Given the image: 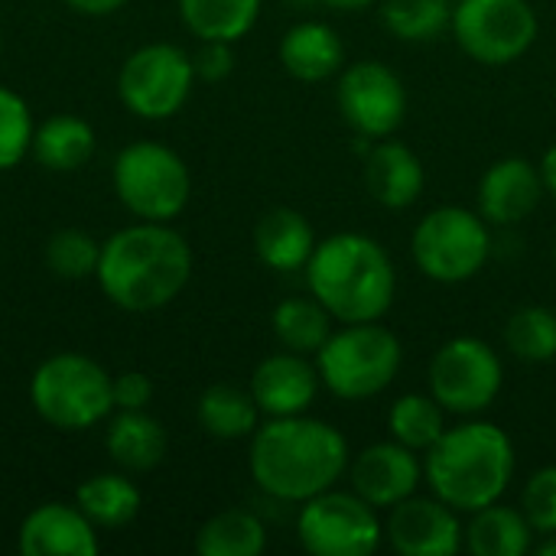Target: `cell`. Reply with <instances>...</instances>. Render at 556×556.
<instances>
[{"instance_id": "27", "label": "cell", "mask_w": 556, "mask_h": 556, "mask_svg": "<svg viewBox=\"0 0 556 556\" xmlns=\"http://www.w3.org/2000/svg\"><path fill=\"white\" fill-rule=\"evenodd\" d=\"M179 16L199 42L218 39V42H238L244 39L257 16L261 0H176Z\"/></svg>"}, {"instance_id": "32", "label": "cell", "mask_w": 556, "mask_h": 556, "mask_svg": "<svg viewBox=\"0 0 556 556\" xmlns=\"http://www.w3.org/2000/svg\"><path fill=\"white\" fill-rule=\"evenodd\" d=\"M505 349L531 365L556 358V313L547 306H521L505 323Z\"/></svg>"}, {"instance_id": "20", "label": "cell", "mask_w": 556, "mask_h": 556, "mask_svg": "<svg viewBox=\"0 0 556 556\" xmlns=\"http://www.w3.org/2000/svg\"><path fill=\"white\" fill-rule=\"evenodd\" d=\"M316 244L319 241H316L309 218L287 205L264 212L254 225V251H257L261 264L270 270H280V274L306 270Z\"/></svg>"}, {"instance_id": "13", "label": "cell", "mask_w": 556, "mask_h": 556, "mask_svg": "<svg viewBox=\"0 0 556 556\" xmlns=\"http://www.w3.org/2000/svg\"><path fill=\"white\" fill-rule=\"evenodd\" d=\"M336 104H339L342 121L355 127L358 137L384 140L407 117V88L391 65L362 59L342 68Z\"/></svg>"}, {"instance_id": "26", "label": "cell", "mask_w": 556, "mask_h": 556, "mask_svg": "<svg viewBox=\"0 0 556 556\" xmlns=\"http://www.w3.org/2000/svg\"><path fill=\"white\" fill-rule=\"evenodd\" d=\"M199 427L215 440H244L261 427V407L251 391L235 384H212L195 404Z\"/></svg>"}, {"instance_id": "4", "label": "cell", "mask_w": 556, "mask_h": 556, "mask_svg": "<svg viewBox=\"0 0 556 556\" xmlns=\"http://www.w3.org/2000/svg\"><path fill=\"white\" fill-rule=\"evenodd\" d=\"M424 476L430 492L456 511H479L502 502L515 476V446L508 433L489 420L450 427L427 450Z\"/></svg>"}, {"instance_id": "40", "label": "cell", "mask_w": 556, "mask_h": 556, "mask_svg": "<svg viewBox=\"0 0 556 556\" xmlns=\"http://www.w3.org/2000/svg\"><path fill=\"white\" fill-rule=\"evenodd\" d=\"M319 3L336 7V10H365V7H371V3H378V0H319Z\"/></svg>"}, {"instance_id": "5", "label": "cell", "mask_w": 556, "mask_h": 556, "mask_svg": "<svg viewBox=\"0 0 556 556\" xmlns=\"http://www.w3.org/2000/svg\"><path fill=\"white\" fill-rule=\"evenodd\" d=\"M111 378L101 362L81 352H59L36 365L29 404L42 424L62 433H85L114 414Z\"/></svg>"}, {"instance_id": "22", "label": "cell", "mask_w": 556, "mask_h": 556, "mask_svg": "<svg viewBox=\"0 0 556 556\" xmlns=\"http://www.w3.org/2000/svg\"><path fill=\"white\" fill-rule=\"evenodd\" d=\"M104 450L124 472H150L166 456V430L147 410H117L108 420Z\"/></svg>"}, {"instance_id": "43", "label": "cell", "mask_w": 556, "mask_h": 556, "mask_svg": "<svg viewBox=\"0 0 556 556\" xmlns=\"http://www.w3.org/2000/svg\"><path fill=\"white\" fill-rule=\"evenodd\" d=\"M554 257H556V248H554Z\"/></svg>"}, {"instance_id": "9", "label": "cell", "mask_w": 556, "mask_h": 556, "mask_svg": "<svg viewBox=\"0 0 556 556\" xmlns=\"http://www.w3.org/2000/svg\"><path fill=\"white\" fill-rule=\"evenodd\" d=\"M192 85V55L173 42H147L134 49L117 72V98L140 121H166L179 114Z\"/></svg>"}, {"instance_id": "31", "label": "cell", "mask_w": 556, "mask_h": 556, "mask_svg": "<svg viewBox=\"0 0 556 556\" xmlns=\"http://www.w3.org/2000/svg\"><path fill=\"white\" fill-rule=\"evenodd\" d=\"M381 23L401 42H433L453 26V3L450 0H384Z\"/></svg>"}, {"instance_id": "36", "label": "cell", "mask_w": 556, "mask_h": 556, "mask_svg": "<svg viewBox=\"0 0 556 556\" xmlns=\"http://www.w3.org/2000/svg\"><path fill=\"white\" fill-rule=\"evenodd\" d=\"M114 410H147L153 401V381L143 371H121L111 378Z\"/></svg>"}, {"instance_id": "37", "label": "cell", "mask_w": 556, "mask_h": 556, "mask_svg": "<svg viewBox=\"0 0 556 556\" xmlns=\"http://www.w3.org/2000/svg\"><path fill=\"white\" fill-rule=\"evenodd\" d=\"M235 42H218V39H205L199 46V52L192 55V65H195V78L202 81H222L231 75L235 68Z\"/></svg>"}, {"instance_id": "23", "label": "cell", "mask_w": 556, "mask_h": 556, "mask_svg": "<svg viewBox=\"0 0 556 556\" xmlns=\"http://www.w3.org/2000/svg\"><path fill=\"white\" fill-rule=\"evenodd\" d=\"M94 147H98V137L85 117L55 114L33 127L29 156L49 173H75L94 156Z\"/></svg>"}, {"instance_id": "11", "label": "cell", "mask_w": 556, "mask_h": 556, "mask_svg": "<svg viewBox=\"0 0 556 556\" xmlns=\"http://www.w3.org/2000/svg\"><path fill=\"white\" fill-rule=\"evenodd\" d=\"M505 371L498 352L472 336L450 339L430 362V394L446 414L472 417L495 404L502 394Z\"/></svg>"}, {"instance_id": "34", "label": "cell", "mask_w": 556, "mask_h": 556, "mask_svg": "<svg viewBox=\"0 0 556 556\" xmlns=\"http://www.w3.org/2000/svg\"><path fill=\"white\" fill-rule=\"evenodd\" d=\"M33 114L23 94L0 85V173L20 166L33 147Z\"/></svg>"}, {"instance_id": "2", "label": "cell", "mask_w": 556, "mask_h": 556, "mask_svg": "<svg viewBox=\"0 0 556 556\" xmlns=\"http://www.w3.org/2000/svg\"><path fill=\"white\" fill-rule=\"evenodd\" d=\"M192 277V248L169 222H134L101 241L94 280L127 313L169 306Z\"/></svg>"}, {"instance_id": "17", "label": "cell", "mask_w": 556, "mask_h": 556, "mask_svg": "<svg viewBox=\"0 0 556 556\" xmlns=\"http://www.w3.org/2000/svg\"><path fill=\"white\" fill-rule=\"evenodd\" d=\"M319 368L300 352H274L251 375V394L264 417H296L306 414L319 394Z\"/></svg>"}, {"instance_id": "38", "label": "cell", "mask_w": 556, "mask_h": 556, "mask_svg": "<svg viewBox=\"0 0 556 556\" xmlns=\"http://www.w3.org/2000/svg\"><path fill=\"white\" fill-rule=\"evenodd\" d=\"M130 0H65L68 10L81 13V16H111L121 7H127Z\"/></svg>"}, {"instance_id": "35", "label": "cell", "mask_w": 556, "mask_h": 556, "mask_svg": "<svg viewBox=\"0 0 556 556\" xmlns=\"http://www.w3.org/2000/svg\"><path fill=\"white\" fill-rule=\"evenodd\" d=\"M521 511L541 538L556 534V466H544L528 479Z\"/></svg>"}, {"instance_id": "28", "label": "cell", "mask_w": 556, "mask_h": 556, "mask_svg": "<svg viewBox=\"0 0 556 556\" xmlns=\"http://www.w3.org/2000/svg\"><path fill=\"white\" fill-rule=\"evenodd\" d=\"M274 336L287 352L316 355L326 339L332 336V313L309 293V296H290L274 306L270 316Z\"/></svg>"}, {"instance_id": "33", "label": "cell", "mask_w": 556, "mask_h": 556, "mask_svg": "<svg viewBox=\"0 0 556 556\" xmlns=\"http://www.w3.org/2000/svg\"><path fill=\"white\" fill-rule=\"evenodd\" d=\"M42 257H46V267L59 280H88L98 270L101 241L81 228H62V231L49 235Z\"/></svg>"}, {"instance_id": "15", "label": "cell", "mask_w": 556, "mask_h": 556, "mask_svg": "<svg viewBox=\"0 0 556 556\" xmlns=\"http://www.w3.org/2000/svg\"><path fill=\"white\" fill-rule=\"evenodd\" d=\"M349 479L355 495H362L371 508L388 511L397 502L417 495L424 482V463L414 450L401 446L397 440L375 443L349 463Z\"/></svg>"}, {"instance_id": "30", "label": "cell", "mask_w": 556, "mask_h": 556, "mask_svg": "<svg viewBox=\"0 0 556 556\" xmlns=\"http://www.w3.org/2000/svg\"><path fill=\"white\" fill-rule=\"evenodd\" d=\"M388 430L391 440H397L401 446L414 453H427L450 427H446V410L433 394H404L388 410Z\"/></svg>"}, {"instance_id": "21", "label": "cell", "mask_w": 556, "mask_h": 556, "mask_svg": "<svg viewBox=\"0 0 556 556\" xmlns=\"http://www.w3.org/2000/svg\"><path fill=\"white\" fill-rule=\"evenodd\" d=\"M280 62L296 81H326L345 65V46L329 23L303 20L280 39Z\"/></svg>"}, {"instance_id": "24", "label": "cell", "mask_w": 556, "mask_h": 556, "mask_svg": "<svg viewBox=\"0 0 556 556\" xmlns=\"http://www.w3.org/2000/svg\"><path fill=\"white\" fill-rule=\"evenodd\" d=\"M127 476L130 472H124V469L121 472H98V476H88L75 489V505L85 511V518L98 531L127 528L140 515V489Z\"/></svg>"}, {"instance_id": "8", "label": "cell", "mask_w": 556, "mask_h": 556, "mask_svg": "<svg viewBox=\"0 0 556 556\" xmlns=\"http://www.w3.org/2000/svg\"><path fill=\"white\" fill-rule=\"evenodd\" d=\"M410 254L420 274H427L437 283H466L472 280L489 254H492V235L489 222L459 205L433 208L410 238Z\"/></svg>"}, {"instance_id": "12", "label": "cell", "mask_w": 556, "mask_h": 556, "mask_svg": "<svg viewBox=\"0 0 556 556\" xmlns=\"http://www.w3.org/2000/svg\"><path fill=\"white\" fill-rule=\"evenodd\" d=\"M538 13L528 0H459L453 36L482 65H508L538 39Z\"/></svg>"}, {"instance_id": "3", "label": "cell", "mask_w": 556, "mask_h": 556, "mask_svg": "<svg viewBox=\"0 0 556 556\" xmlns=\"http://www.w3.org/2000/svg\"><path fill=\"white\" fill-rule=\"evenodd\" d=\"M309 293L339 323H378L397 293V270L388 251L358 231H342L316 244L306 264Z\"/></svg>"}, {"instance_id": "1", "label": "cell", "mask_w": 556, "mask_h": 556, "mask_svg": "<svg viewBox=\"0 0 556 556\" xmlns=\"http://www.w3.org/2000/svg\"><path fill=\"white\" fill-rule=\"evenodd\" d=\"M248 469L264 495L303 505L349 472V443L332 424L306 414L267 417L251 433Z\"/></svg>"}, {"instance_id": "6", "label": "cell", "mask_w": 556, "mask_h": 556, "mask_svg": "<svg viewBox=\"0 0 556 556\" xmlns=\"http://www.w3.org/2000/svg\"><path fill=\"white\" fill-rule=\"evenodd\" d=\"M404 362L401 339L381 323H345L316 352L319 381L342 401H368L391 388Z\"/></svg>"}, {"instance_id": "42", "label": "cell", "mask_w": 556, "mask_h": 556, "mask_svg": "<svg viewBox=\"0 0 556 556\" xmlns=\"http://www.w3.org/2000/svg\"><path fill=\"white\" fill-rule=\"evenodd\" d=\"M0 55H3V29H0Z\"/></svg>"}, {"instance_id": "25", "label": "cell", "mask_w": 556, "mask_h": 556, "mask_svg": "<svg viewBox=\"0 0 556 556\" xmlns=\"http://www.w3.org/2000/svg\"><path fill=\"white\" fill-rule=\"evenodd\" d=\"M531 534L534 528L528 525L525 511L495 502L472 511L463 547L472 556H525L531 551Z\"/></svg>"}, {"instance_id": "39", "label": "cell", "mask_w": 556, "mask_h": 556, "mask_svg": "<svg viewBox=\"0 0 556 556\" xmlns=\"http://www.w3.org/2000/svg\"><path fill=\"white\" fill-rule=\"evenodd\" d=\"M541 179H544V192L556 199V147H551L541 160Z\"/></svg>"}, {"instance_id": "19", "label": "cell", "mask_w": 556, "mask_h": 556, "mask_svg": "<svg viewBox=\"0 0 556 556\" xmlns=\"http://www.w3.org/2000/svg\"><path fill=\"white\" fill-rule=\"evenodd\" d=\"M365 182L378 205L384 208H407L420 199L427 186V173L420 156L404 147L401 140H381L368 150L365 160Z\"/></svg>"}, {"instance_id": "7", "label": "cell", "mask_w": 556, "mask_h": 556, "mask_svg": "<svg viewBox=\"0 0 556 556\" xmlns=\"http://www.w3.org/2000/svg\"><path fill=\"white\" fill-rule=\"evenodd\" d=\"M111 186L117 202L140 222H173L192 195L186 160L156 140H134L117 150Z\"/></svg>"}, {"instance_id": "10", "label": "cell", "mask_w": 556, "mask_h": 556, "mask_svg": "<svg viewBox=\"0 0 556 556\" xmlns=\"http://www.w3.org/2000/svg\"><path fill=\"white\" fill-rule=\"evenodd\" d=\"M296 534L313 556H371L384 541V525L362 495L329 489L303 502Z\"/></svg>"}, {"instance_id": "18", "label": "cell", "mask_w": 556, "mask_h": 556, "mask_svg": "<svg viewBox=\"0 0 556 556\" xmlns=\"http://www.w3.org/2000/svg\"><path fill=\"white\" fill-rule=\"evenodd\" d=\"M544 199L541 166L525 156L495 160L479 182V215L489 225H521Z\"/></svg>"}, {"instance_id": "29", "label": "cell", "mask_w": 556, "mask_h": 556, "mask_svg": "<svg viewBox=\"0 0 556 556\" xmlns=\"http://www.w3.org/2000/svg\"><path fill=\"white\" fill-rule=\"evenodd\" d=\"M267 547V528L244 508L222 511L195 531L199 556H261Z\"/></svg>"}, {"instance_id": "14", "label": "cell", "mask_w": 556, "mask_h": 556, "mask_svg": "<svg viewBox=\"0 0 556 556\" xmlns=\"http://www.w3.org/2000/svg\"><path fill=\"white\" fill-rule=\"evenodd\" d=\"M466 528L456 518V508L446 502L410 495L388 508L384 541L401 556H456L463 551Z\"/></svg>"}, {"instance_id": "16", "label": "cell", "mask_w": 556, "mask_h": 556, "mask_svg": "<svg viewBox=\"0 0 556 556\" xmlns=\"http://www.w3.org/2000/svg\"><path fill=\"white\" fill-rule=\"evenodd\" d=\"M16 551L23 556H94L101 538L75 502H46L23 518Z\"/></svg>"}, {"instance_id": "41", "label": "cell", "mask_w": 556, "mask_h": 556, "mask_svg": "<svg viewBox=\"0 0 556 556\" xmlns=\"http://www.w3.org/2000/svg\"><path fill=\"white\" fill-rule=\"evenodd\" d=\"M538 556H556V534H544V544L538 547Z\"/></svg>"}]
</instances>
